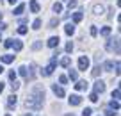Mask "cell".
Listing matches in <instances>:
<instances>
[{
  "label": "cell",
  "instance_id": "obj_23",
  "mask_svg": "<svg viewBox=\"0 0 121 116\" xmlns=\"http://www.w3.org/2000/svg\"><path fill=\"white\" fill-rule=\"evenodd\" d=\"M57 25H59V18H52L50 23H48V29H55Z\"/></svg>",
  "mask_w": 121,
  "mask_h": 116
},
{
  "label": "cell",
  "instance_id": "obj_47",
  "mask_svg": "<svg viewBox=\"0 0 121 116\" xmlns=\"http://www.w3.org/2000/svg\"><path fill=\"white\" fill-rule=\"evenodd\" d=\"M5 116H11V114H5Z\"/></svg>",
  "mask_w": 121,
  "mask_h": 116
},
{
  "label": "cell",
  "instance_id": "obj_17",
  "mask_svg": "<svg viewBox=\"0 0 121 116\" xmlns=\"http://www.w3.org/2000/svg\"><path fill=\"white\" fill-rule=\"evenodd\" d=\"M114 66H116V63H114V61H107V63L103 64V70H105V71H112Z\"/></svg>",
  "mask_w": 121,
  "mask_h": 116
},
{
  "label": "cell",
  "instance_id": "obj_29",
  "mask_svg": "<svg viewBox=\"0 0 121 116\" xmlns=\"http://www.w3.org/2000/svg\"><path fill=\"white\" fill-rule=\"evenodd\" d=\"M27 32H29V29H27V27H25V25H22V27H18V34H22V36H23V34H27Z\"/></svg>",
  "mask_w": 121,
  "mask_h": 116
},
{
  "label": "cell",
  "instance_id": "obj_4",
  "mask_svg": "<svg viewBox=\"0 0 121 116\" xmlns=\"http://www.w3.org/2000/svg\"><path fill=\"white\" fill-rule=\"evenodd\" d=\"M87 68H89V59H87L86 56H82V57L78 59V70H80V71H86Z\"/></svg>",
  "mask_w": 121,
  "mask_h": 116
},
{
  "label": "cell",
  "instance_id": "obj_20",
  "mask_svg": "<svg viewBox=\"0 0 121 116\" xmlns=\"http://www.w3.org/2000/svg\"><path fill=\"white\" fill-rule=\"evenodd\" d=\"M110 32H112V29H110L109 25H105L102 30H100V34H102V36H105V37H107V36H110Z\"/></svg>",
  "mask_w": 121,
  "mask_h": 116
},
{
  "label": "cell",
  "instance_id": "obj_31",
  "mask_svg": "<svg viewBox=\"0 0 121 116\" xmlns=\"http://www.w3.org/2000/svg\"><path fill=\"white\" fill-rule=\"evenodd\" d=\"M91 114H93V109H89V107H86L82 111V116H91Z\"/></svg>",
  "mask_w": 121,
  "mask_h": 116
},
{
  "label": "cell",
  "instance_id": "obj_21",
  "mask_svg": "<svg viewBox=\"0 0 121 116\" xmlns=\"http://www.w3.org/2000/svg\"><path fill=\"white\" fill-rule=\"evenodd\" d=\"M102 71H103V68L100 66V64H98V66H95V68H93V77L96 79V77H98V75L102 73Z\"/></svg>",
  "mask_w": 121,
  "mask_h": 116
},
{
  "label": "cell",
  "instance_id": "obj_27",
  "mask_svg": "<svg viewBox=\"0 0 121 116\" xmlns=\"http://www.w3.org/2000/svg\"><path fill=\"white\" fill-rule=\"evenodd\" d=\"M77 5H78V2H77V0H69V2H68V9H69V11H71V9H75Z\"/></svg>",
  "mask_w": 121,
  "mask_h": 116
},
{
  "label": "cell",
  "instance_id": "obj_45",
  "mask_svg": "<svg viewBox=\"0 0 121 116\" xmlns=\"http://www.w3.org/2000/svg\"><path fill=\"white\" fill-rule=\"evenodd\" d=\"M66 116H73V114H66Z\"/></svg>",
  "mask_w": 121,
  "mask_h": 116
},
{
  "label": "cell",
  "instance_id": "obj_10",
  "mask_svg": "<svg viewBox=\"0 0 121 116\" xmlns=\"http://www.w3.org/2000/svg\"><path fill=\"white\" fill-rule=\"evenodd\" d=\"M16 102H18V100H16V95H9V97H7V107L13 109L16 105Z\"/></svg>",
  "mask_w": 121,
  "mask_h": 116
},
{
  "label": "cell",
  "instance_id": "obj_16",
  "mask_svg": "<svg viewBox=\"0 0 121 116\" xmlns=\"http://www.w3.org/2000/svg\"><path fill=\"white\" fill-rule=\"evenodd\" d=\"M23 11H25V4H20V5H16V9L13 11V14H14V16H20Z\"/></svg>",
  "mask_w": 121,
  "mask_h": 116
},
{
  "label": "cell",
  "instance_id": "obj_43",
  "mask_svg": "<svg viewBox=\"0 0 121 116\" xmlns=\"http://www.w3.org/2000/svg\"><path fill=\"white\" fill-rule=\"evenodd\" d=\"M7 2L9 4H16V0H7Z\"/></svg>",
  "mask_w": 121,
  "mask_h": 116
},
{
  "label": "cell",
  "instance_id": "obj_11",
  "mask_svg": "<svg viewBox=\"0 0 121 116\" xmlns=\"http://www.w3.org/2000/svg\"><path fill=\"white\" fill-rule=\"evenodd\" d=\"M0 61H2V63H5V64H9V63H13V61H14V56H11V54L0 56Z\"/></svg>",
  "mask_w": 121,
  "mask_h": 116
},
{
  "label": "cell",
  "instance_id": "obj_25",
  "mask_svg": "<svg viewBox=\"0 0 121 116\" xmlns=\"http://www.w3.org/2000/svg\"><path fill=\"white\" fill-rule=\"evenodd\" d=\"M110 109H114V111H117V109H119V102H117L116 98H112V100H110Z\"/></svg>",
  "mask_w": 121,
  "mask_h": 116
},
{
  "label": "cell",
  "instance_id": "obj_30",
  "mask_svg": "<svg viewBox=\"0 0 121 116\" xmlns=\"http://www.w3.org/2000/svg\"><path fill=\"white\" fill-rule=\"evenodd\" d=\"M89 100H91V102H98V93H95V91H93V93L89 95Z\"/></svg>",
  "mask_w": 121,
  "mask_h": 116
},
{
  "label": "cell",
  "instance_id": "obj_2",
  "mask_svg": "<svg viewBox=\"0 0 121 116\" xmlns=\"http://www.w3.org/2000/svg\"><path fill=\"white\" fill-rule=\"evenodd\" d=\"M105 48L109 50V52L119 54V37H109L107 43H105Z\"/></svg>",
  "mask_w": 121,
  "mask_h": 116
},
{
  "label": "cell",
  "instance_id": "obj_42",
  "mask_svg": "<svg viewBox=\"0 0 121 116\" xmlns=\"http://www.w3.org/2000/svg\"><path fill=\"white\" fill-rule=\"evenodd\" d=\"M2 91H4V84L0 82V93H2Z\"/></svg>",
  "mask_w": 121,
  "mask_h": 116
},
{
  "label": "cell",
  "instance_id": "obj_3",
  "mask_svg": "<svg viewBox=\"0 0 121 116\" xmlns=\"http://www.w3.org/2000/svg\"><path fill=\"white\" fill-rule=\"evenodd\" d=\"M55 66H57V59H55V57H52L50 64H48L46 68H43V70H41V75H43V77H48V75H52L53 70H55Z\"/></svg>",
  "mask_w": 121,
  "mask_h": 116
},
{
  "label": "cell",
  "instance_id": "obj_41",
  "mask_svg": "<svg viewBox=\"0 0 121 116\" xmlns=\"http://www.w3.org/2000/svg\"><path fill=\"white\" fill-rule=\"evenodd\" d=\"M5 29H7V25H5L4 22H0V30H5Z\"/></svg>",
  "mask_w": 121,
  "mask_h": 116
},
{
  "label": "cell",
  "instance_id": "obj_19",
  "mask_svg": "<svg viewBox=\"0 0 121 116\" xmlns=\"http://www.w3.org/2000/svg\"><path fill=\"white\" fill-rule=\"evenodd\" d=\"M60 64H62L64 68H69V66H71V57H68V56L62 57V59H60Z\"/></svg>",
  "mask_w": 121,
  "mask_h": 116
},
{
  "label": "cell",
  "instance_id": "obj_35",
  "mask_svg": "<svg viewBox=\"0 0 121 116\" xmlns=\"http://www.w3.org/2000/svg\"><path fill=\"white\" fill-rule=\"evenodd\" d=\"M59 82L60 84H68V77H66V75H60V77H59Z\"/></svg>",
  "mask_w": 121,
  "mask_h": 116
},
{
  "label": "cell",
  "instance_id": "obj_37",
  "mask_svg": "<svg viewBox=\"0 0 121 116\" xmlns=\"http://www.w3.org/2000/svg\"><path fill=\"white\" fill-rule=\"evenodd\" d=\"M32 48H34V50H39V48H41V41H36L34 45H32Z\"/></svg>",
  "mask_w": 121,
  "mask_h": 116
},
{
  "label": "cell",
  "instance_id": "obj_34",
  "mask_svg": "<svg viewBox=\"0 0 121 116\" xmlns=\"http://www.w3.org/2000/svg\"><path fill=\"white\" fill-rule=\"evenodd\" d=\"M91 36H93V37L98 36V29H96V25H91Z\"/></svg>",
  "mask_w": 121,
  "mask_h": 116
},
{
  "label": "cell",
  "instance_id": "obj_39",
  "mask_svg": "<svg viewBox=\"0 0 121 116\" xmlns=\"http://www.w3.org/2000/svg\"><path fill=\"white\" fill-rule=\"evenodd\" d=\"M9 79H11V80H16V71H9Z\"/></svg>",
  "mask_w": 121,
  "mask_h": 116
},
{
  "label": "cell",
  "instance_id": "obj_32",
  "mask_svg": "<svg viewBox=\"0 0 121 116\" xmlns=\"http://www.w3.org/2000/svg\"><path fill=\"white\" fill-rule=\"evenodd\" d=\"M119 95H121V91H119V88H116V89H114V91H112V98H116V100H117V98H119Z\"/></svg>",
  "mask_w": 121,
  "mask_h": 116
},
{
  "label": "cell",
  "instance_id": "obj_9",
  "mask_svg": "<svg viewBox=\"0 0 121 116\" xmlns=\"http://www.w3.org/2000/svg\"><path fill=\"white\" fill-rule=\"evenodd\" d=\"M75 89H78V91H86V89H87V82H86V80H77Z\"/></svg>",
  "mask_w": 121,
  "mask_h": 116
},
{
  "label": "cell",
  "instance_id": "obj_5",
  "mask_svg": "<svg viewBox=\"0 0 121 116\" xmlns=\"http://www.w3.org/2000/svg\"><path fill=\"white\" fill-rule=\"evenodd\" d=\"M59 41H60V39H59V36H52V37L48 39V41H46V45H48L50 48H55V46H59Z\"/></svg>",
  "mask_w": 121,
  "mask_h": 116
},
{
  "label": "cell",
  "instance_id": "obj_6",
  "mask_svg": "<svg viewBox=\"0 0 121 116\" xmlns=\"http://www.w3.org/2000/svg\"><path fill=\"white\" fill-rule=\"evenodd\" d=\"M105 91V82L103 80H96L95 82V93H103Z\"/></svg>",
  "mask_w": 121,
  "mask_h": 116
},
{
  "label": "cell",
  "instance_id": "obj_22",
  "mask_svg": "<svg viewBox=\"0 0 121 116\" xmlns=\"http://www.w3.org/2000/svg\"><path fill=\"white\" fill-rule=\"evenodd\" d=\"M68 77H69L71 80H78V73H77L75 70H69V71H68Z\"/></svg>",
  "mask_w": 121,
  "mask_h": 116
},
{
  "label": "cell",
  "instance_id": "obj_26",
  "mask_svg": "<svg viewBox=\"0 0 121 116\" xmlns=\"http://www.w3.org/2000/svg\"><path fill=\"white\" fill-rule=\"evenodd\" d=\"M93 11H95V14H103V5H95Z\"/></svg>",
  "mask_w": 121,
  "mask_h": 116
},
{
  "label": "cell",
  "instance_id": "obj_33",
  "mask_svg": "<svg viewBox=\"0 0 121 116\" xmlns=\"http://www.w3.org/2000/svg\"><path fill=\"white\" fill-rule=\"evenodd\" d=\"M105 116H117V112L114 111V109H107V111H105Z\"/></svg>",
  "mask_w": 121,
  "mask_h": 116
},
{
  "label": "cell",
  "instance_id": "obj_28",
  "mask_svg": "<svg viewBox=\"0 0 121 116\" xmlns=\"http://www.w3.org/2000/svg\"><path fill=\"white\" fill-rule=\"evenodd\" d=\"M53 11H55V13H62V4L55 2V4H53Z\"/></svg>",
  "mask_w": 121,
  "mask_h": 116
},
{
  "label": "cell",
  "instance_id": "obj_8",
  "mask_svg": "<svg viewBox=\"0 0 121 116\" xmlns=\"http://www.w3.org/2000/svg\"><path fill=\"white\" fill-rule=\"evenodd\" d=\"M52 91H53V93H55L59 98H62V97H64V89H62L60 86H57V84H53V86H52Z\"/></svg>",
  "mask_w": 121,
  "mask_h": 116
},
{
  "label": "cell",
  "instance_id": "obj_40",
  "mask_svg": "<svg viewBox=\"0 0 121 116\" xmlns=\"http://www.w3.org/2000/svg\"><path fill=\"white\" fill-rule=\"evenodd\" d=\"M71 50H73V43L69 41L68 45H66V52H71Z\"/></svg>",
  "mask_w": 121,
  "mask_h": 116
},
{
  "label": "cell",
  "instance_id": "obj_38",
  "mask_svg": "<svg viewBox=\"0 0 121 116\" xmlns=\"http://www.w3.org/2000/svg\"><path fill=\"white\" fill-rule=\"evenodd\" d=\"M11 88H13V91H14V89H18V88H20V82H16V80H13Z\"/></svg>",
  "mask_w": 121,
  "mask_h": 116
},
{
  "label": "cell",
  "instance_id": "obj_24",
  "mask_svg": "<svg viewBox=\"0 0 121 116\" xmlns=\"http://www.w3.org/2000/svg\"><path fill=\"white\" fill-rule=\"evenodd\" d=\"M41 18H36L34 20V23H32V29H36V30H38V29H41Z\"/></svg>",
  "mask_w": 121,
  "mask_h": 116
},
{
  "label": "cell",
  "instance_id": "obj_12",
  "mask_svg": "<svg viewBox=\"0 0 121 116\" xmlns=\"http://www.w3.org/2000/svg\"><path fill=\"white\" fill-rule=\"evenodd\" d=\"M18 73L22 75L23 79L29 80V68H27V66H20V68H18Z\"/></svg>",
  "mask_w": 121,
  "mask_h": 116
},
{
  "label": "cell",
  "instance_id": "obj_18",
  "mask_svg": "<svg viewBox=\"0 0 121 116\" xmlns=\"http://www.w3.org/2000/svg\"><path fill=\"white\" fill-rule=\"evenodd\" d=\"M11 48H14L16 52H20V50L23 48V43L20 41V39H14V41H13V46H11Z\"/></svg>",
  "mask_w": 121,
  "mask_h": 116
},
{
  "label": "cell",
  "instance_id": "obj_13",
  "mask_svg": "<svg viewBox=\"0 0 121 116\" xmlns=\"http://www.w3.org/2000/svg\"><path fill=\"white\" fill-rule=\"evenodd\" d=\"M29 5H30V11H32V13H39V4L36 2V0H30Z\"/></svg>",
  "mask_w": 121,
  "mask_h": 116
},
{
  "label": "cell",
  "instance_id": "obj_7",
  "mask_svg": "<svg viewBox=\"0 0 121 116\" xmlns=\"http://www.w3.org/2000/svg\"><path fill=\"white\" fill-rule=\"evenodd\" d=\"M68 102H69V105H80V104H82V97H78V95H71Z\"/></svg>",
  "mask_w": 121,
  "mask_h": 116
},
{
  "label": "cell",
  "instance_id": "obj_46",
  "mask_svg": "<svg viewBox=\"0 0 121 116\" xmlns=\"http://www.w3.org/2000/svg\"><path fill=\"white\" fill-rule=\"evenodd\" d=\"M2 2H4V0H0V4H2Z\"/></svg>",
  "mask_w": 121,
  "mask_h": 116
},
{
  "label": "cell",
  "instance_id": "obj_1",
  "mask_svg": "<svg viewBox=\"0 0 121 116\" xmlns=\"http://www.w3.org/2000/svg\"><path fill=\"white\" fill-rule=\"evenodd\" d=\"M43 102H45V89L36 86V88L30 89L29 97H27V100H25V105L29 109H32V111H39V109L43 107Z\"/></svg>",
  "mask_w": 121,
  "mask_h": 116
},
{
  "label": "cell",
  "instance_id": "obj_44",
  "mask_svg": "<svg viewBox=\"0 0 121 116\" xmlns=\"http://www.w3.org/2000/svg\"><path fill=\"white\" fill-rule=\"evenodd\" d=\"M2 71H4V68H2V66H0V73H2Z\"/></svg>",
  "mask_w": 121,
  "mask_h": 116
},
{
  "label": "cell",
  "instance_id": "obj_14",
  "mask_svg": "<svg viewBox=\"0 0 121 116\" xmlns=\"http://www.w3.org/2000/svg\"><path fill=\"white\" fill-rule=\"evenodd\" d=\"M82 18H84L82 11H77V13H73V23H78V22H82Z\"/></svg>",
  "mask_w": 121,
  "mask_h": 116
},
{
  "label": "cell",
  "instance_id": "obj_15",
  "mask_svg": "<svg viewBox=\"0 0 121 116\" xmlns=\"http://www.w3.org/2000/svg\"><path fill=\"white\" fill-rule=\"evenodd\" d=\"M64 32L68 34V36H71V34L75 32V23H68V25L64 27Z\"/></svg>",
  "mask_w": 121,
  "mask_h": 116
},
{
  "label": "cell",
  "instance_id": "obj_36",
  "mask_svg": "<svg viewBox=\"0 0 121 116\" xmlns=\"http://www.w3.org/2000/svg\"><path fill=\"white\" fill-rule=\"evenodd\" d=\"M4 46H5V48H11V46H13V39H5V41H4Z\"/></svg>",
  "mask_w": 121,
  "mask_h": 116
}]
</instances>
